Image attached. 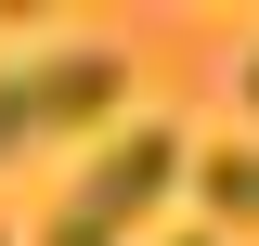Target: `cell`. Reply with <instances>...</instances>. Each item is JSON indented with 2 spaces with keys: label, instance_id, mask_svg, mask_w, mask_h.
Returning <instances> with one entry per match:
<instances>
[{
  "label": "cell",
  "instance_id": "obj_1",
  "mask_svg": "<svg viewBox=\"0 0 259 246\" xmlns=\"http://www.w3.org/2000/svg\"><path fill=\"white\" fill-rule=\"evenodd\" d=\"M182 130H117V143L65 182V208H52V233L39 246H143V220L168 208V182H182Z\"/></svg>",
  "mask_w": 259,
  "mask_h": 246
},
{
  "label": "cell",
  "instance_id": "obj_2",
  "mask_svg": "<svg viewBox=\"0 0 259 246\" xmlns=\"http://www.w3.org/2000/svg\"><path fill=\"white\" fill-rule=\"evenodd\" d=\"M117 91H130L117 52H13V65H0V169L78 143L91 117H117Z\"/></svg>",
  "mask_w": 259,
  "mask_h": 246
},
{
  "label": "cell",
  "instance_id": "obj_3",
  "mask_svg": "<svg viewBox=\"0 0 259 246\" xmlns=\"http://www.w3.org/2000/svg\"><path fill=\"white\" fill-rule=\"evenodd\" d=\"M182 169H194V194H207L221 233H259V143H194Z\"/></svg>",
  "mask_w": 259,
  "mask_h": 246
},
{
  "label": "cell",
  "instance_id": "obj_4",
  "mask_svg": "<svg viewBox=\"0 0 259 246\" xmlns=\"http://www.w3.org/2000/svg\"><path fill=\"white\" fill-rule=\"evenodd\" d=\"M233 91H246V117H259V52H246V65H233Z\"/></svg>",
  "mask_w": 259,
  "mask_h": 246
},
{
  "label": "cell",
  "instance_id": "obj_5",
  "mask_svg": "<svg viewBox=\"0 0 259 246\" xmlns=\"http://www.w3.org/2000/svg\"><path fill=\"white\" fill-rule=\"evenodd\" d=\"M168 246H221V233H168Z\"/></svg>",
  "mask_w": 259,
  "mask_h": 246
},
{
  "label": "cell",
  "instance_id": "obj_6",
  "mask_svg": "<svg viewBox=\"0 0 259 246\" xmlns=\"http://www.w3.org/2000/svg\"><path fill=\"white\" fill-rule=\"evenodd\" d=\"M0 246H13V233H0Z\"/></svg>",
  "mask_w": 259,
  "mask_h": 246
}]
</instances>
